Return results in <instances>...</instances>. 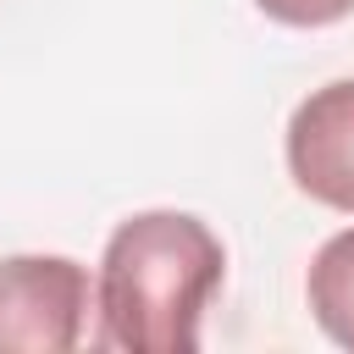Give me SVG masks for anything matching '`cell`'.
Returning <instances> with one entry per match:
<instances>
[{
  "instance_id": "cell-1",
  "label": "cell",
  "mask_w": 354,
  "mask_h": 354,
  "mask_svg": "<svg viewBox=\"0 0 354 354\" xmlns=\"http://www.w3.org/2000/svg\"><path fill=\"white\" fill-rule=\"evenodd\" d=\"M227 249L188 210H138L127 216L100 260L94 310L100 348L127 354H194L199 315L221 288Z\"/></svg>"
},
{
  "instance_id": "cell-2",
  "label": "cell",
  "mask_w": 354,
  "mask_h": 354,
  "mask_svg": "<svg viewBox=\"0 0 354 354\" xmlns=\"http://www.w3.org/2000/svg\"><path fill=\"white\" fill-rule=\"evenodd\" d=\"M88 271L66 254L0 260V354H66L83 343Z\"/></svg>"
},
{
  "instance_id": "cell-3",
  "label": "cell",
  "mask_w": 354,
  "mask_h": 354,
  "mask_svg": "<svg viewBox=\"0 0 354 354\" xmlns=\"http://www.w3.org/2000/svg\"><path fill=\"white\" fill-rule=\"evenodd\" d=\"M288 171L299 194L354 216V77L299 100L288 122Z\"/></svg>"
},
{
  "instance_id": "cell-4",
  "label": "cell",
  "mask_w": 354,
  "mask_h": 354,
  "mask_svg": "<svg viewBox=\"0 0 354 354\" xmlns=\"http://www.w3.org/2000/svg\"><path fill=\"white\" fill-rule=\"evenodd\" d=\"M304 293H310V315L321 321V332L343 348H354V227L332 232L315 260H310V277H304Z\"/></svg>"
},
{
  "instance_id": "cell-5",
  "label": "cell",
  "mask_w": 354,
  "mask_h": 354,
  "mask_svg": "<svg viewBox=\"0 0 354 354\" xmlns=\"http://www.w3.org/2000/svg\"><path fill=\"white\" fill-rule=\"evenodd\" d=\"M254 6L288 28H326V22H343L354 11V0H254Z\"/></svg>"
}]
</instances>
